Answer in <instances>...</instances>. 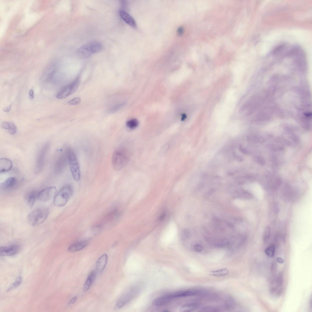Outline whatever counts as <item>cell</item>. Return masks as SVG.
<instances>
[{
  "label": "cell",
  "instance_id": "44dd1931",
  "mask_svg": "<svg viewBox=\"0 0 312 312\" xmlns=\"http://www.w3.org/2000/svg\"><path fill=\"white\" fill-rule=\"evenodd\" d=\"M125 103H124L117 104L111 107L108 110V112L110 113H114L118 111L124 106Z\"/></svg>",
  "mask_w": 312,
  "mask_h": 312
},
{
  "label": "cell",
  "instance_id": "8992f818",
  "mask_svg": "<svg viewBox=\"0 0 312 312\" xmlns=\"http://www.w3.org/2000/svg\"><path fill=\"white\" fill-rule=\"evenodd\" d=\"M80 80V76L77 77L72 83L66 85L60 90L57 95V98L59 99H63L73 94L77 90Z\"/></svg>",
  "mask_w": 312,
  "mask_h": 312
},
{
  "label": "cell",
  "instance_id": "52a82bcc",
  "mask_svg": "<svg viewBox=\"0 0 312 312\" xmlns=\"http://www.w3.org/2000/svg\"><path fill=\"white\" fill-rule=\"evenodd\" d=\"M57 188L51 186L45 188L38 192L37 199L42 202H47L51 200L56 195Z\"/></svg>",
  "mask_w": 312,
  "mask_h": 312
},
{
  "label": "cell",
  "instance_id": "9c48e42d",
  "mask_svg": "<svg viewBox=\"0 0 312 312\" xmlns=\"http://www.w3.org/2000/svg\"><path fill=\"white\" fill-rule=\"evenodd\" d=\"M57 70V68L55 65L48 69L44 73L42 80L45 82L48 83L52 81Z\"/></svg>",
  "mask_w": 312,
  "mask_h": 312
},
{
  "label": "cell",
  "instance_id": "5bb4252c",
  "mask_svg": "<svg viewBox=\"0 0 312 312\" xmlns=\"http://www.w3.org/2000/svg\"><path fill=\"white\" fill-rule=\"evenodd\" d=\"M12 167L11 161L6 158L0 159V172L1 173L6 172L11 170Z\"/></svg>",
  "mask_w": 312,
  "mask_h": 312
},
{
  "label": "cell",
  "instance_id": "1f68e13d",
  "mask_svg": "<svg viewBox=\"0 0 312 312\" xmlns=\"http://www.w3.org/2000/svg\"><path fill=\"white\" fill-rule=\"evenodd\" d=\"M277 268V265L276 263L273 262L271 264V272L273 274L275 273Z\"/></svg>",
  "mask_w": 312,
  "mask_h": 312
},
{
  "label": "cell",
  "instance_id": "30bf717a",
  "mask_svg": "<svg viewBox=\"0 0 312 312\" xmlns=\"http://www.w3.org/2000/svg\"><path fill=\"white\" fill-rule=\"evenodd\" d=\"M49 148V146L47 145L45 146L44 148L41 150V152L39 154L37 163L36 165V170L39 172L41 170L44 165V161L45 156L47 153V151Z\"/></svg>",
  "mask_w": 312,
  "mask_h": 312
},
{
  "label": "cell",
  "instance_id": "f1b7e54d",
  "mask_svg": "<svg viewBox=\"0 0 312 312\" xmlns=\"http://www.w3.org/2000/svg\"><path fill=\"white\" fill-rule=\"evenodd\" d=\"M169 147V145L168 144H165L160 151V154L161 155L165 154L167 151Z\"/></svg>",
  "mask_w": 312,
  "mask_h": 312
},
{
  "label": "cell",
  "instance_id": "cb8c5ba5",
  "mask_svg": "<svg viewBox=\"0 0 312 312\" xmlns=\"http://www.w3.org/2000/svg\"><path fill=\"white\" fill-rule=\"evenodd\" d=\"M275 250V246L272 245L267 248L265 251V253L266 255L269 257H272L274 255Z\"/></svg>",
  "mask_w": 312,
  "mask_h": 312
},
{
  "label": "cell",
  "instance_id": "7a4b0ae2",
  "mask_svg": "<svg viewBox=\"0 0 312 312\" xmlns=\"http://www.w3.org/2000/svg\"><path fill=\"white\" fill-rule=\"evenodd\" d=\"M49 214V209L45 208H39L33 210L28 216V223L33 226H37L43 223Z\"/></svg>",
  "mask_w": 312,
  "mask_h": 312
},
{
  "label": "cell",
  "instance_id": "d4e9b609",
  "mask_svg": "<svg viewBox=\"0 0 312 312\" xmlns=\"http://www.w3.org/2000/svg\"><path fill=\"white\" fill-rule=\"evenodd\" d=\"M276 281L278 287H281L284 283V273L283 271H281L278 274L276 278Z\"/></svg>",
  "mask_w": 312,
  "mask_h": 312
},
{
  "label": "cell",
  "instance_id": "8fae6325",
  "mask_svg": "<svg viewBox=\"0 0 312 312\" xmlns=\"http://www.w3.org/2000/svg\"><path fill=\"white\" fill-rule=\"evenodd\" d=\"M119 14L124 21L130 26L134 28L136 27V24L133 18L127 12L123 10H120Z\"/></svg>",
  "mask_w": 312,
  "mask_h": 312
},
{
  "label": "cell",
  "instance_id": "f546056e",
  "mask_svg": "<svg viewBox=\"0 0 312 312\" xmlns=\"http://www.w3.org/2000/svg\"><path fill=\"white\" fill-rule=\"evenodd\" d=\"M126 304L122 300L119 301L115 307V308L116 309H119L122 308Z\"/></svg>",
  "mask_w": 312,
  "mask_h": 312
},
{
  "label": "cell",
  "instance_id": "5b68a950",
  "mask_svg": "<svg viewBox=\"0 0 312 312\" xmlns=\"http://www.w3.org/2000/svg\"><path fill=\"white\" fill-rule=\"evenodd\" d=\"M67 154L70 169L74 180L77 182L80 178V165L77 156L74 151L69 149Z\"/></svg>",
  "mask_w": 312,
  "mask_h": 312
},
{
  "label": "cell",
  "instance_id": "3957f363",
  "mask_svg": "<svg viewBox=\"0 0 312 312\" xmlns=\"http://www.w3.org/2000/svg\"><path fill=\"white\" fill-rule=\"evenodd\" d=\"M72 186L70 185L65 186L55 196L53 204L58 207L64 206L71 197L73 193Z\"/></svg>",
  "mask_w": 312,
  "mask_h": 312
},
{
  "label": "cell",
  "instance_id": "4fadbf2b",
  "mask_svg": "<svg viewBox=\"0 0 312 312\" xmlns=\"http://www.w3.org/2000/svg\"><path fill=\"white\" fill-rule=\"evenodd\" d=\"M108 256L104 254L101 256L97 261L96 269L98 272L102 273L103 271L107 262Z\"/></svg>",
  "mask_w": 312,
  "mask_h": 312
},
{
  "label": "cell",
  "instance_id": "83f0119b",
  "mask_svg": "<svg viewBox=\"0 0 312 312\" xmlns=\"http://www.w3.org/2000/svg\"><path fill=\"white\" fill-rule=\"evenodd\" d=\"M81 101L80 99L78 97L74 98L69 101L68 104L70 105H76L79 104Z\"/></svg>",
  "mask_w": 312,
  "mask_h": 312
},
{
  "label": "cell",
  "instance_id": "4316f807",
  "mask_svg": "<svg viewBox=\"0 0 312 312\" xmlns=\"http://www.w3.org/2000/svg\"><path fill=\"white\" fill-rule=\"evenodd\" d=\"M270 229L268 226L265 228L264 231L263 240L265 243L268 242L270 238Z\"/></svg>",
  "mask_w": 312,
  "mask_h": 312
},
{
  "label": "cell",
  "instance_id": "603a6c76",
  "mask_svg": "<svg viewBox=\"0 0 312 312\" xmlns=\"http://www.w3.org/2000/svg\"><path fill=\"white\" fill-rule=\"evenodd\" d=\"M139 125L138 121L136 119H133L128 121L126 123L127 127L130 129L136 128Z\"/></svg>",
  "mask_w": 312,
  "mask_h": 312
},
{
  "label": "cell",
  "instance_id": "484cf974",
  "mask_svg": "<svg viewBox=\"0 0 312 312\" xmlns=\"http://www.w3.org/2000/svg\"><path fill=\"white\" fill-rule=\"evenodd\" d=\"M118 210L117 209H115L110 211L107 215L105 219L108 221H109L113 219L117 215Z\"/></svg>",
  "mask_w": 312,
  "mask_h": 312
},
{
  "label": "cell",
  "instance_id": "7402d4cb",
  "mask_svg": "<svg viewBox=\"0 0 312 312\" xmlns=\"http://www.w3.org/2000/svg\"><path fill=\"white\" fill-rule=\"evenodd\" d=\"M196 308V307L195 305L189 304L181 307L179 310L181 312H189L194 311Z\"/></svg>",
  "mask_w": 312,
  "mask_h": 312
},
{
  "label": "cell",
  "instance_id": "ac0fdd59",
  "mask_svg": "<svg viewBox=\"0 0 312 312\" xmlns=\"http://www.w3.org/2000/svg\"><path fill=\"white\" fill-rule=\"evenodd\" d=\"M229 273V271L227 269L223 268L211 271L210 275L216 277H220L227 275Z\"/></svg>",
  "mask_w": 312,
  "mask_h": 312
},
{
  "label": "cell",
  "instance_id": "e575fe53",
  "mask_svg": "<svg viewBox=\"0 0 312 312\" xmlns=\"http://www.w3.org/2000/svg\"><path fill=\"white\" fill-rule=\"evenodd\" d=\"M283 290V288L281 287L278 291H277L276 296L278 297H280L282 294Z\"/></svg>",
  "mask_w": 312,
  "mask_h": 312
},
{
  "label": "cell",
  "instance_id": "d6a6232c",
  "mask_svg": "<svg viewBox=\"0 0 312 312\" xmlns=\"http://www.w3.org/2000/svg\"><path fill=\"white\" fill-rule=\"evenodd\" d=\"M184 29L183 27H179L178 29L177 33L179 36H181L184 33Z\"/></svg>",
  "mask_w": 312,
  "mask_h": 312
},
{
  "label": "cell",
  "instance_id": "4dcf8cb0",
  "mask_svg": "<svg viewBox=\"0 0 312 312\" xmlns=\"http://www.w3.org/2000/svg\"><path fill=\"white\" fill-rule=\"evenodd\" d=\"M194 249L196 252L200 253L203 250V246L200 245L196 244L194 246Z\"/></svg>",
  "mask_w": 312,
  "mask_h": 312
},
{
  "label": "cell",
  "instance_id": "6da1fadb",
  "mask_svg": "<svg viewBox=\"0 0 312 312\" xmlns=\"http://www.w3.org/2000/svg\"><path fill=\"white\" fill-rule=\"evenodd\" d=\"M130 159L128 151L123 147H120L114 152L112 158L113 167L118 170L124 168L128 163Z\"/></svg>",
  "mask_w": 312,
  "mask_h": 312
},
{
  "label": "cell",
  "instance_id": "d590c367",
  "mask_svg": "<svg viewBox=\"0 0 312 312\" xmlns=\"http://www.w3.org/2000/svg\"><path fill=\"white\" fill-rule=\"evenodd\" d=\"M77 299V297L76 296L74 297L72 299L70 300L69 302L68 305H71L74 303L76 301Z\"/></svg>",
  "mask_w": 312,
  "mask_h": 312
},
{
  "label": "cell",
  "instance_id": "8d00e7d4",
  "mask_svg": "<svg viewBox=\"0 0 312 312\" xmlns=\"http://www.w3.org/2000/svg\"><path fill=\"white\" fill-rule=\"evenodd\" d=\"M29 95L30 99H34V93L33 90L32 89H31L30 90L29 92Z\"/></svg>",
  "mask_w": 312,
  "mask_h": 312
},
{
  "label": "cell",
  "instance_id": "e0dca14e",
  "mask_svg": "<svg viewBox=\"0 0 312 312\" xmlns=\"http://www.w3.org/2000/svg\"><path fill=\"white\" fill-rule=\"evenodd\" d=\"M96 276V273L95 271H93L89 276L88 278L84 285L83 290L84 291H88L92 284Z\"/></svg>",
  "mask_w": 312,
  "mask_h": 312
},
{
  "label": "cell",
  "instance_id": "836d02e7",
  "mask_svg": "<svg viewBox=\"0 0 312 312\" xmlns=\"http://www.w3.org/2000/svg\"><path fill=\"white\" fill-rule=\"evenodd\" d=\"M189 231L187 230H185L183 232V236L185 238H188L189 236Z\"/></svg>",
  "mask_w": 312,
  "mask_h": 312
},
{
  "label": "cell",
  "instance_id": "ffe728a7",
  "mask_svg": "<svg viewBox=\"0 0 312 312\" xmlns=\"http://www.w3.org/2000/svg\"><path fill=\"white\" fill-rule=\"evenodd\" d=\"M22 277L19 276L14 282L9 286L7 290V291L8 292L18 288L22 284Z\"/></svg>",
  "mask_w": 312,
  "mask_h": 312
},
{
  "label": "cell",
  "instance_id": "277c9868",
  "mask_svg": "<svg viewBox=\"0 0 312 312\" xmlns=\"http://www.w3.org/2000/svg\"><path fill=\"white\" fill-rule=\"evenodd\" d=\"M102 48V45L98 42H90L78 49L77 53L80 57L86 58L93 54L100 51Z\"/></svg>",
  "mask_w": 312,
  "mask_h": 312
},
{
  "label": "cell",
  "instance_id": "ab89813d",
  "mask_svg": "<svg viewBox=\"0 0 312 312\" xmlns=\"http://www.w3.org/2000/svg\"><path fill=\"white\" fill-rule=\"evenodd\" d=\"M182 117V120H184L185 118V115H183Z\"/></svg>",
  "mask_w": 312,
  "mask_h": 312
},
{
  "label": "cell",
  "instance_id": "9a60e30c",
  "mask_svg": "<svg viewBox=\"0 0 312 312\" xmlns=\"http://www.w3.org/2000/svg\"><path fill=\"white\" fill-rule=\"evenodd\" d=\"M17 180L16 178L9 177L3 183L2 188L4 190H9L14 188L16 185Z\"/></svg>",
  "mask_w": 312,
  "mask_h": 312
},
{
  "label": "cell",
  "instance_id": "7c38bea8",
  "mask_svg": "<svg viewBox=\"0 0 312 312\" xmlns=\"http://www.w3.org/2000/svg\"><path fill=\"white\" fill-rule=\"evenodd\" d=\"M88 243V241L86 240L79 241L70 246L68 249V251L70 253L77 252L86 247Z\"/></svg>",
  "mask_w": 312,
  "mask_h": 312
},
{
  "label": "cell",
  "instance_id": "f35d334b",
  "mask_svg": "<svg viewBox=\"0 0 312 312\" xmlns=\"http://www.w3.org/2000/svg\"><path fill=\"white\" fill-rule=\"evenodd\" d=\"M277 261L280 264H283L284 263V259L281 257H279L277 259Z\"/></svg>",
  "mask_w": 312,
  "mask_h": 312
},
{
  "label": "cell",
  "instance_id": "d6986e66",
  "mask_svg": "<svg viewBox=\"0 0 312 312\" xmlns=\"http://www.w3.org/2000/svg\"><path fill=\"white\" fill-rule=\"evenodd\" d=\"M38 193L36 191H33L28 195L27 202L30 207H32L34 205L35 201L37 199Z\"/></svg>",
  "mask_w": 312,
  "mask_h": 312
},
{
  "label": "cell",
  "instance_id": "74e56055",
  "mask_svg": "<svg viewBox=\"0 0 312 312\" xmlns=\"http://www.w3.org/2000/svg\"><path fill=\"white\" fill-rule=\"evenodd\" d=\"M11 107H12V105H9V106H8L4 108V109H3V111L4 112H9L10 111V110H11Z\"/></svg>",
  "mask_w": 312,
  "mask_h": 312
},
{
  "label": "cell",
  "instance_id": "ba28073f",
  "mask_svg": "<svg viewBox=\"0 0 312 312\" xmlns=\"http://www.w3.org/2000/svg\"><path fill=\"white\" fill-rule=\"evenodd\" d=\"M20 248L18 245H13L7 246H2L0 249V255L1 256H11L16 255L18 252Z\"/></svg>",
  "mask_w": 312,
  "mask_h": 312
},
{
  "label": "cell",
  "instance_id": "2e32d148",
  "mask_svg": "<svg viewBox=\"0 0 312 312\" xmlns=\"http://www.w3.org/2000/svg\"><path fill=\"white\" fill-rule=\"evenodd\" d=\"M2 128L8 130L9 134L13 135L16 133L17 128L16 126L12 123L4 122L2 124Z\"/></svg>",
  "mask_w": 312,
  "mask_h": 312
}]
</instances>
